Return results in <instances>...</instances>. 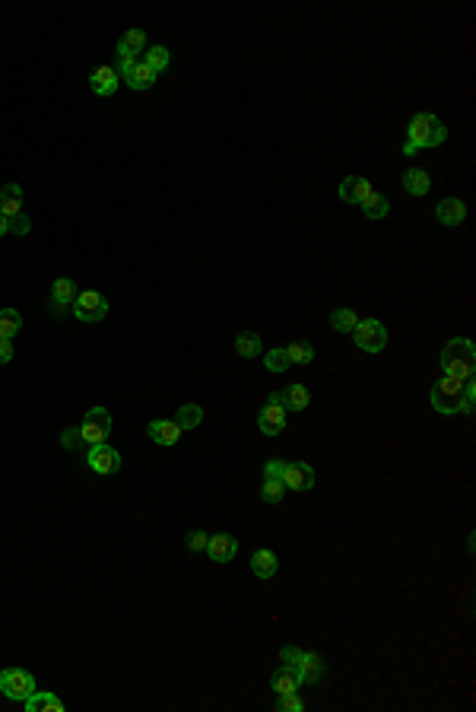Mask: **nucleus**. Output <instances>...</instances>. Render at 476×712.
I'll return each mask as SVG.
<instances>
[{"instance_id": "nucleus-26", "label": "nucleus", "mask_w": 476, "mask_h": 712, "mask_svg": "<svg viewBox=\"0 0 476 712\" xmlns=\"http://www.w3.org/2000/svg\"><path fill=\"white\" fill-rule=\"evenodd\" d=\"M143 64H146V67L153 70V74H162V70L171 64L169 48H165V45H153V48H146V54H143Z\"/></svg>"}, {"instance_id": "nucleus-6", "label": "nucleus", "mask_w": 476, "mask_h": 712, "mask_svg": "<svg viewBox=\"0 0 476 712\" xmlns=\"http://www.w3.org/2000/svg\"><path fill=\"white\" fill-rule=\"evenodd\" d=\"M352 338H356V347H362L365 353H381L387 344V328L378 318H362L352 328Z\"/></svg>"}, {"instance_id": "nucleus-33", "label": "nucleus", "mask_w": 476, "mask_h": 712, "mask_svg": "<svg viewBox=\"0 0 476 712\" xmlns=\"http://www.w3.org/2000/svg\"><path fill=\"white\" fill-rule=\"evenodd\" d=\"M261 496H264V502H270V506H276V502H283V496H286L283 480H264Z\"/></svg>"}, {"instance_id": "nucleus-32", "label": "nucleus", "mask_w": 476, "mask_h": 712, "mask_svg": "<svg viewBox=\"0 0 476 712\" xmlns=\"http://www.w3.org/2000/svg\"><path fill=\"white\" fill-rule=\"evenodd\" d=\"M330 324H334V331H340V334H352V328L359 324L356 312H350V308H337L334 315H330Z\"/></svg>"}, {"instance_id": "nucleus-34", "label": "nucleus", "mask_w": 476, "mask_h": 712, "mask_svg": "<svg viewBox=\"0 0 476 712\" xmlns=\"http://www.w3.org/2000/svg\"><path fill=\"white\" fill-rule=\"evenodd\" d=\"M305 709V699L298 697V690L296 693H280L276 697V712H302Z\"/></svg>"}, {"instance_id": "nucleus-24", "label": "nucleus", "mask_w": 476, "mask_h": 712, "mask_svg": "<svg viewBox=\"0 0 476 712\" xmlns=\"http://www.w3.org/2000/svg\"><path fill=\"white\" fill-rule=\"evenodd\" d=\"M74 296H76L74 280H70V277H58V280H54V286H51V306L58 308V312L64 306H74Z\"/></svg>"}, {"instance_id": "nucleus-29", "label": "nucleus", "mask_w": 476, "mask_h": 712, "mask_svg": "<svg viewBox=\"0 0 476 712\" xmlns=\"http://www.w3.org/2000/svg\"><path fill=\"white\" fill-rule=\"evenodd\" d=\"M362 210H365L368 220H381V217H387V210H391V201H387L384 194H378V191H372V194L362 201Z\"/></svg>"}, {"instance_id": "nucleus-28", "label": "nucleus", "mask_w": 476, "mask_h": 712, "mask_svg": "<svg viewBox=\"0 0 476 712\" xmlns=\"http://www.w3.org/2000/svg\"><path fill=\"white\" fill-rule=\"evenodd\" d=\"M283 350H286V356H289V363H298V366H308V363L314 360V347L308 344V340H292Z\"/></svg>"}, {"instance_id": "nucleus-21", "label": "nucleus", "mask_w": 476, "mask_h": 712, "mask_svg": "<svg viewBox=\"0 0 476 712\" xmlns=\"http://www.w3.org/2000/svg\"><path fill=\"white\" fill-rule=\"evenodd\" d=\"M140 51H146V32L143 29H130L118 38V58H137Z\"/></svg>"}, {"instance_id": "nucleus-36", "label": "nucleus", "mask_w": 476, "mask_h": 712, "mask_svg": "<svg viewBox=\"0 0 476 712\" xmlns=\"http://www.w3.org/2000/svg\"><path fill=\"white\" fill-rule=\"evenodd\" d=\"M185 544H187V550H191V554H203V550H207V544H210V534L197 528V531H191L185 538Z\"/></svg>"}, {"instance_id": "nucleus-45", "label": "nucleus", "mask_w": 476, "mask_h": 712, "mask_svg": "<svg viewBox=\"0 0 476 712\" xmlns=\"http://www.w3.org/2000/svg\"><path fill=\"white\" fill-rule=\"evenodd\" d=\"M403 153H407V156H416L419 150H416V147H413V143H409V140H403Z\"/></svg>"}, {"instance_id": "nucleus-44", "label": "nucleus", "mask_w": 476, "mask_h": 712, "mask_svg": "<svg viewBox=\"0 0 476 712\" xmlns=\"http://www.w3.org/2000/svg\"><path fill=\"white\" fill-rule=\"evenodd\" d=\"M10 233V223H7V217H3V213H0V239H3V235Z\"/></svg>"}, {"instance_id": "nucleus-4", "label": "nucleus", "mask_w": 476, "mask_h": 712, "mask_svg": "<svg viewBox=\"0 0 476 712\" xmlns=\"http://www.w3.org/2000/svg\"><path fill=\"white\" fill-rule=\"evenodd\" d=\"M74 315L80 318V322H86V324H96V322H102L105 315H108V299H105L102 292H96V290H83V292H76L74 296Z\"/></svg>"}, {"instance_id": "nucleus-38", "label": "nucleus", "mask_w": 476, "mask_h": 712, "mask_svg": "<svg viewBox=\"0 0 476 712\" xmlns=\"http://www.w3.org/2000/svg\"><path fill=\"white\" fill-rule=\"evenodd\" d=\"M283 471H286V461L283 458H273L264 465V480H283Z\"/></svg>"}, {"instance_id": "nucleus-40", "label": "nucleus", "mask_w": 476, "mask_h": 712, "mask_svg": "<svg viewBox=\"0 0 476 712\" xmlns=\"http://www.w3.org/2000/svg\"><path fill=\"white\" fill-rule=\"evenodd\" d=\"M473 397H476V385L473 382H464V397H461V413H473Z\"/></svg>"}, {"instance_id": "nucleus-23", "label": "nucleus", "mask_w": 476, "mask_h": 712, "mask_svg": "<svg viewBox=\"0 0 476 712\" xmlns=\"http://www.w3.org/2000/svg\"><path fill=\"white\" fill-rule=\"evenodd\" d=\"M429 188H432V179H429L425 169H409V172L403 175V191H407V194L425 197L429 194Z\"/></svg>"}, {"instance_id": "nucleus-19", "label": "nucleus", "mask_w": 476, "mask_h": 712, "mask_svg": "<svg viewBox=\"0 0 476 712\" xmlns=\"http://www.w3.org/2000/svg\"><path fill=\"white\" fill-rule=\"evenodd\" d=\"M270 687H273V693L280 697V693H296V690L302 687V681H298V674L292 671V668L280 665L273 671V677H270Z\"/></svg>"}, {"instance_id": "nucleus-27", "label": "nucleus", "mask_w": 476, "mask_h": 712, "mask_svg": "<svg viewBox=\"0 0 476 712\" xmlns=\"http://www.w3.org/2000/svg\"><path fill=\"white\" fill-rule=\"evenodd\" d=\"M124 80H127V86H130V90H149V86L156 83V74H153V70H149L143 60H137V67L130 70Z\"/></svg>"}, {"instance_id": "nucleus-9", "label": "nucleus", "mask_w": 476, "mask_h": 712, "mask_svg": "<svg viewBox=\"0 0 476 712\" xmlns=\"http://www.w3.org/2000/svg\"><path fill=\"white\" fill-rule=\"evenodd\" d=\"M257 429H261L264 436H280L286 429V407L267 401V407H264L261 417H257Z\"/></svg>"}, {"instance_id": "nucleus-10", "label": "nucleus", "mask_w": 476, "mask_h": 712, "mask_svg": "<svg viewBox=\"0 0 476 712\" xmlns=\"http://www.w3.org/2000/svg\"><path fill=\"white\" fill-rule=\"evenodd\" d=\"M270 401L273 404H283L286 411H305L308 407V401H312V395L305 391V385H289V388H283V391H273L270 395Z\"/></svg>"}, {"instance_id": "nucleus-43", "label": "nucleus", "mask_w": 476, "mask_h": 712, "mask_svg": "<svg viewBox=\"0 0 476 712\" xmlns=\"http://www.w3.org/2000/svg\"><path fill=\"white\" fill-rule=\"evenodd\" d=\"M13 360V344L7 338H0V363H10Z\"/></svg>"}, {"instance_id": "nucleus-41", "label": "nucleus", "mask_w": 476, "mask_h": 712, "mask_svg": "<svg viewBox=\"0 0 476 712\" xmlns=\"http://www.w3.org/2000/svg\"><path fill=\"white\" fill-rule=\"evenodd\" d=\"M298 652H302V649H296V645H286L283 652H280V661H283L286 668H292V671H296V661H298Z\"/></svg>"}, {"instance_id": "nucleus-7", "label": "nucleus", "mask_w": 476, "mask_h": 712, "mask_svg": "<svg viewBox=\"0 0 476 712\" xmlns=\"http://www.w3.org/2000/svg\"><path fill=\"white\" fill-rule=\"evenodd\" d=\"M86 465H90L96 474H118L121 471V452L112 449L108 442L90 445V452H86Z\"/></svg>"}, {"instance_id": "nucleus-25", "label": "nucleus", "mask_w": 476, "mask_h": 712, "mask_svg": "<svg viewBox=\"0 0 476 712\" xmlns=\"http://www.w3.org/2000/svg\"><path fill=\"white\" fill-rule=\"evenodd\" d=\"M19 331H23V315H19V308H0V338L13 340Z\"/></svg>"}, {"instance_id": "nucleus-11", "label": "nucleus", "mask_w": 476, "mask_h": 712, "mask_svg": "<svg viewBox=\"0 0 476 712\" xmlns=\"http://www.w3.org/2000/svg\"><path fill=\"white\" fill-rule=\"evenodd\" d=\"M296 674L302 684H318L324 677V661H321L318 652H298L296 661Z\"/></svg>"}, {"instance_id": "nucleus-14", "label": "nucleus", "mask_w": 476, "mask_h": 712, "mask_svg": "<svg viewBox=\"0 0 476 712\" xmlns=\"http://www.w3.org/2000/svg\"><path fill=\"white\" fill-rule=\"evenodd\" d=\"M368 194H372V181L368 179H362V175L343 179V185H340V201L343 204H362Z\"/></svg>"}, {"instance_id": "nucleus-1", "label": "nucleus", "mask_w": 476, "mask_h": 712, "mask_svg": "<svg viewBox=\"0 0 476 712\" xmlns=\"http://www.w3.org/2000/svg\"><path fill=\"white\" fill-rule=\"evenodd\" d=\"M445 137H448L445 124H441L439 115H432V112H419L416 118L409 121V128H407V140L413 143L416 150H432V147H441V143H445Z\"/></svg>"}, {"instance_id": "nucleus-37", "label": "nucleus", "mask_w": 476, "mask_h": 712, "mask_svg": "<svg viewBox=\"0 0 476 712\" xmlns=\"http://www.w3.org/2000/svg\"><path fill=\"white\" fill-rule=\"evenodd\" d=\"M7 223H10V233L13 235H29L32 233V220L26 217V213H16V217H10Z\"/></svg>"}, {"instance_id": "nucleus-15", "label": "nucleus", "mask_w": 476, "mask_h": 712, "mask_svg": "<svg viewBox=\"0 0 476 712\" xmlns=\"http://www.w3.org/2000/svg\"><path fill=\"white\" fill-rule=\"evenodd\" d=\"M146 433H149V439H153V442H159V445H175L181 439V433H185V429H181L175 420H153L146 427Z\"/></svg>"}, {"instance_id": "nucleus-18", "label": "nucleus", "mask_w": 476, "mask_h": 712, "mask_svg": "<svg viewBox=\"0 0 476 712\" xmlns=\"http://www.w3.org/2000/svg\"><path fill=\"white\" fill-rule=\"evenodd\" d=\"M451 360H476V347L473 340L467 338H454L445 344V350H441V363H451Z\"/></svg>"}, {"instance_id": "nucleus-2", "label": "nucleus", "mask_w": 476, "mask_h": 712, "mask_svg": "<svg viewBox=\"0 0 476 712\" xmlns=\"http://www.w3.org/2000/svg\"><path fill=\"white\" fill-rule=\"evenodd\" d=\"M35 677L26 671V668H3L0 671V693L13 703H26V699L35 693Z\"/></svg>"}, {"instance_id": "nucleus-12", "label": "nucleus", "mask_w": 476, "mask_h": 712, "mask_svg": "<svg viewBox=\"0 0 476 712\" xmlns=\"http://www.w3.org/2000/svg\"><path fill=\"white\" fill-rule=\"evenodd\" d=\"M435 220L441 226H457L467 220V204L461 197H445L441 204H435Z\"/></svg>"}, {"instance_id": "nucleus-42", "label": "nucleus", "mask_w": 476, "mask_h": 712, "mask_svg": "<svg viewBox=\"0 0 476 712\" xmlns=\"http://www.w3.org/2000/svg\"><path fill=\"white\" fill-rule=\"evenodd\" d=\"M134 67H137V58H130V54H127V58H118V67H114V74H118V76H127Z\"/></svg>"}, {"instance_id": "nucleus-20", "label": "nucleus", "mask_w": 476, "mask_h": 712, "mask_svg": "<svg viewBox=\"0 0 476 712\" xmlns=\"http://www.w3.org/2000/svg\"><path fill=\"white\" fill-rule=\"evenodd\" d=\"M26 712H64V699L54 697V693H45V690H35L26 699Z\"/></svg>"}, {"instance_id": "nucleus-3", "label": "nucleus", "mask_w": 476, "mask_h": 712, "mask_svg": "<svg viewBox=\"0 0 476 712\" xmlns=\"http://www.w3.org/2000/svg\"><path fill=\"white\" fill-rule=\"evenodd\" d=\"M108 433H112V413L105 411V407H92V411H86V417H83V423H80L83 445L105 442V439H108Z\"/></svg>"}, {"instance_id": "nucleus-22", "label": "nucleus", "mask_w": 476, "mask_h": 712, "mask_svg": "<svg viewBox=\"0 0 476 712\" xmlns=\"http://www.w3.org/2000/svg\"><path fill=\"white\" fill-rule=\"evenodd\" d=\"M276 570H280V560H276L273 550H257V554L251 556V572L257 579H273Z\"/></svg>"}, {"instance_id": "nucleus-8", "label": "nucleus", "mask_w": 476, "mask_h": 712, "mask_svg": "<svg viewBox=\"0 0 476 712\" xmlns=\"http://www.w3.org/2000/svg\"><path fill=\"white\" fill-rule=\"evenodd\" d=\"M283 487L286 490H312L314 487V471L312 465L305 461H286V471H283Z\"/></svg>"}, {"instance_id": "nucleus-39", "label": "nucleus", "mask_w": 476, "mask_h": 712, "mask_svg": "<svg viewBox=\"0 0 476 712\" xmlns=\"http://www.w3.org/2000/svg\"><path fill=\"white\" fill-rule=\"evenodd\" d=\"M60 442H64V449L67 452H80L83 449V439H80V429H64V436H60Z\"/></svg>"}, {"instance_id": "nucleus-13", "label": "nucleus", "mask_w": 476, "mask_h": 712, "mask_svg": "<svg viewBox=\"0 0 476 712\" xmlns=\"http://www.w3.org/2000/svg\"><path fill=\"white\" fill-rule=\"evenodd\" d=\"M207 554L213 563H229V560H235V554H238V540L232 538V534H210Z\"/></svg>"}, {"instance_id": "nucleus-31", "label": "nucleus", "mask_w": 476, "mask_h": 712, "mask_svg": "<svg viewBox=\"0 0 476 712\" xmlns=\"http://www.w3.org/2000/svg\"><path fill=\"white\" fill-rule=\"evenodd\" d=\"M235 350H238V356L254 360V356L261 353V338H257V334H251V331H245V334H238V338H235Z\"/></svg>"}, {"instance_id": "nucleus-5", "label": "nucleus", "mask_w": 476, "mask_h": 712, "mask_svg": "<svg viewBox=\"0 0 476 712\" xmlns=\"http://www.w3.org/2000/svg\"><path fill=\"white\" fill-rule=\"evenodd\" d=\"M461 397H464V382L454 379H441L432 385V407L439 413H461Z\"/></svg>"}, {"instance_id": "nucleus-17", "label": "nucleus", "mask_w": 476, "mask_h": 712, "mask_svg": "<svg viewBox=\"0 0 476 712\" xmlns=\"http://www.w3.org/2000/svg\"><path fill=\"white\" fill-rule=\"evenodd\" d=\"M0 213L7 220L16 217V213H23V185L10 181V185L0 188Z\"/></svg>"}, {"instance_id": "nucleus-16", "label": "nucleus", "mask_w": 476, "mask_h": 712, "mask_svg": "<svg viewBox=\"0 0 476 712\" xmlns=\"http://www.w3.org/2000/svg\"><path fill=\"white\" fill-rule=\"evenodd\" d=\"M118 83H121V76L114 74V67H96L90 76V86L96 96H114V92H118Z\"/></svg>"}, {"instance_id": "nucleus-35", "label": "nucleus", "mask_w": 476, "mask_h": 712, "mask_svg": "<svg viewBox=\"0 0 476 712\" xmlns=\"http://www.w3.org/2000/svg\"><path fill=\"white\" fill-rule=\"evenodd\" d=\"M264 363H267V369H270V372H286V369L292 366V363H289V356H286V350H283V347H276V350H270L267 356H264Z\"/></svg>"}, {"instance_id": "nucleus-30", "label": "nucleus", "mask_w": 476, "mask_h": 712, "mask_svg": "<svg viewBox=\"0 0 476 712\" xmlns=\"http://www.w3.org/2000/svg\"><path fill=\"white\" fill-rule=\"evenodd\" d=\"M178 423L181 429H197L203 423V407L201 404H181L178 407Z\"/></svg>"}]
</instances>
